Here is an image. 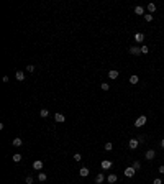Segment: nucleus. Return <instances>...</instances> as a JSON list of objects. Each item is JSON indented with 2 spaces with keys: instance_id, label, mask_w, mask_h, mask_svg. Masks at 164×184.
Instances as JSON below:
<instances>
[{
  "instance_id": "obj_1",
  "label": "nucleus",
  "mask_w": 164,
  "mask_h": 184,
  "mask_svg": "<svg viewBox=\"0 0 164 184\" xmlns=\"http://www.w3.org/2000/svg\"><path fill=\"white\" fill-rule=\"evenodd\" d=\"M146 120H148V118L145 117V115H141V117H138L136 120H135V127H136V128H140V127H143L146 123Z\"/></svg>"
},
{
  "instance_id": "obj_2",
  "label": "nucleus",
  "mask_w": 164,
  "mask_h": 184,
  "mask_svg": "<svg viewBox=\"0 0 164 184\" xmlns=\"http://www.w3.org/2000/svg\"><path fill=\"white\" fill-rule=\"evenodd\" d=\"M128 53H130V54H133V56H140V54H141V48H138V46H130V48H128Z\"/></svg>"
},
{
  "instance_id": "obj_3",
  "label": "nucleus",
  "mask_w": 164,
  "mask_h": 184,
  "mask_svg": "<svg viewBox=\"0 0 164 184\" xmlns=\"http://www.w3.org/2000/svg\"><path fill=\"white\" fill-rule=\"evenodd\" d=\"M138 145H140V141H138L136 138H131V140L128 141V146H130V150H136V148H138Z\"/></svg>"
},
{
  "instance_id": "obj_4",
  "label": "nucleus",
  "mask_w": 164,
  "mask_h": 184,
  "mask_svg": "<svg viewBox=\"0 0 164 184\" xmlns=\"http://www.w3.org/2000/svg\"><path fill=\"white\" fill-rule=\"evenodd\" d=\"M135 171H136V169L133 168V166H128V168L125 169V176L126 178H133V176H135Z\"/></svg>"
},
{
  "instance_id": "obj_5",
  "label": "nucleus",
  "mask_w": 164,
  "mask_h": 184,
  "mask_svg": "<svg viewBox=\"0 0 164 184\" xmlns=\"http://www.w3.org/2000/svg\"><path fill=\"white\" fill-rule=\"evenodd\" d=\"M145 158L146 160H154V158H156V151H154V150H148V151H146V155H145Z\"/></svg>"
},
{
  "instance_id": "obj_6",
  "label": "nucleus",
  "mask_w": 164,
  "mask_h": 184,
  "mask_svg": "<svg viewBox=\"0 0 164 184\" xmlns=\"http://www.w3.org/2000/svg\"><path fill=\"white\" fill-rule=\"evenodd\" d=\"M33 169H35V171H39V169H43V161L36 160L35 163H33Z\"/></svg>"
},
{
  "instance_id": "obj_7",
  "label": "nucleus",
  "mask_w": 164,
  "mask_h": 184,
  "mask_svg": "<svg viewBox=\"0 0 164 184\" xmlns=\"http://www.w3.org/2000/svg\"><path fill=\"white\" fill-rule=\"evenodd\" d=\"M112 168V161L110 160H103L102 161V169H110Z\"/></svg>"
},
{
  "instance_id": "obj_8",
  "label": "nucleus",
  "mask_w": 164,
  "mask_h": 184,
  "mask_svg": "<svg viewBox=\"0 0 164 184\" xmlns=\"http://www.w3.org/2000/svg\"><path fill=\"white\" fill-rule=\"evenodd\" d=\"M103 181H105V176H103V173H98L97 176H95V183H97V184H102Z\"/></svg>"
},
{
  "instance_id": "obj_9",
  "label": "nucleus",
  "mask_w": 164,
  "mask_h": 184,
  "mask_svg": "<svg viewBox=\"0 0 164 184\" xmlns=\"http://www.w3.org/2000/svg\"><path fill=\"white\" fill-rule=\"evenodd\" d=\"M15 77H16V81H20V82H23V81H25V74H23V71H16Z\"/></svg>"
},
{
  "instance_id": "obj_10",
  "label": "nucleus",
  "mask_w": 164,
  "mask_h": 184,
  "mask_svg": "<svg viewBox=\"0 0 164 184\" xmlns=\"http://www.w3.org/2000/svg\"><path fill=\"white\" fill-rule=\"evenodd\" d=\"M54 120L58 122V123H63V122L66 120V117H64L63 114H56V115H54Z\"/></svg>"
},
{
  "instance_id": "obj_11",
  "label": "nucleus",
  "mask_w": 164,
  "mask_h": 184,
  "mask_svg": "<svg viewBox=\"0 0 164 184\" xmlns=\"http://www.w3.org/2000/svg\"><path fill=\"white\" fill-rule=\"evenodd\" d=\"M117 179H118V176L117 174H113V173H112V174H110L108 178H107V181H108L110 184H113V183H117Z\"/></svg>"
},
{
  "instance_id": "obj_12",
  "label": "nucleus",
  "mask_w": 164,
  "mask_h": 184,
  "mask_svg": "<svg viewBox=\"0 0 164 184\" xmlns=\"http://www.w3.org/2000/svg\"><path fill=\"white\" fill-rule=\"evenodd\" d=\"M135 13H136V15H143V16H145V8L138 5V7H135Z\"/></svg>"
},
{
  "instance_id": "obj_13",
  "label": "nucleus",
  "mask_w": 164,
  "mask_h": 184,
  "mask_svg": "<svg viewBox=\"0 0 164 184\" xmlns=\"http://www.w3.org/2000/svg\"><path fill=\"white\" fill-rule=\"evenodd\" d=\"M79 174H81L82 178L89 176V168H81V169H79Z\"/></svg>"
},
{
  "instance_id": "obj_14",
  "label": "nucleus",
  "mask_w": 164,
  "mask_h": 184,
  "mask_svg": "<svg viewBox=\"0 0 164 184\" xmlns=\"http://www.w3.org/2000/svg\"><path fill=\"white\" fill-rule=\"evenodd\" d=\"M118 74H120V72H118L117 69H113V71H110V72H108V77H110V79H117Z\"/></svg>"
},
{
  "instance_id": "obj_15",
  "label": "nucleus",
  "mask_w": 164,
  "mask_h": 184,
  "mask_svg": "<svg viewBox=\"0 0 164 184\" xmlns=\"http://www.w3.org/2000/svg\"><path fill=\"white\" fill-rule=\"evenodd\" d=\"M143 39H145V35H143V33H136V35H135V41H138V43H141Z\"/></svg>"
},
{
  "instance_id": "obj_16",
  "label": "nucleus",
  "mask_w": 164,
  "mask_h": 184,
  "mask_svg": "<svg viewBox=\"0 0 164 184\" xmlns=\"http://www.w3.org/2000/svg\"><path fill=\"white\" fill-rule=\"evenodd\" d=\"M46 174H44V173H39V174H38V181H39V183H44V181H46Z\"/></svg>"
},
{
  "instance_id": "obj_17",
  "label": "nucleus",
  "mask_w": 164,
  "mask_h": 184,
  "mask_svg": "<svg viewBox=\"0 0 164 184\" xmlns=\"http://www.w3.org/2000/svg\"><path fill=\"white\" fill-rule=\"evenodd\" d=\"M21 143H23V141H21V138H15V140H13V146H16V148H18V146H21Z\"/></svg>"
},
{
  "instance_id": "obj_18",
  "label": "nucleus",
  "mask_w": 164,
  "mask_h": 184,
  "mask_svg": "<svg viewBox=\"0 0 164 184\" xmlns=\"http://www.w3.org/2000/svg\"><path fill=\"white\" fill-rule=\"evenodd\" d=\"M13 161H15V163H20V161H21V155H20V153H15V155H13Z\"/></svg>"
},
{
  "instance_id": "obj_19",
  "label": "nucleus",
  "mask_w": 164,
  "mask_h": 184,
  "mask_svg": "<svg viewBox=\"0 0 164 184\" xmlns=\"http://www.w3.org/2000/svg\"><path fill=\"white\" fill-rule=\"evenodd\" d=\"M138 81H140L138 76H131V77H130V82H131V84H138Z\"/></svg>"
},
{
  "instance_id": "obj_20",
  "label": "nucleus",
  "mask_w": 164,
  "mask_h": 184,
  "mask_svg": "<svg viewBox=\"0 0 164 184\" xmlns=\"http://www.w3.org/2000/svg\"><path fill=\"white\" fill-rule=\"evenodd\" d=\"M148 10L151 13H154V12H156V5H154V3H148Z\"/></svg>"
},
{
  "instance_id": "obj_21",
  "label": "nucleus",
  "mask_w": 164,
  "mask_h": 184,
  "mask_svg": "<svg viewBox=\"0 0 164 184\" xmlns=\"http://www.w3.org/2000/svg\"><path fill=\"white\" fill-rule=\"evenodd\" d=\"M39 115H41V117L44 118V117H48V115H49V112H48L46 109H43V110H41V112H39Z\"/></svg>"
},
{
  "instance_id": "obj_22",
  "label": "nucleus",
  "mask_w": 164,
  "mask_h": 184,
  "mask_svg": "<svg viewBox=\"0 0 164 184\" xmlns=\"http://www.w3.org/2000/svg\"><path fill=\"white\" fill-rule=\"evenodd\" d=\"M145 20L146 21H153V15L151 13H145Z\"/></svg>"
},
{
  "instance_id": "obj_23",
  "label": "nucleus",
  "mask_w": 164,
  "mask_h": 184,
  "mask_svg": "<svg viewBox=\"0 0 164 184\" xmlns=\"http://www.w3.org/2000/svg\"><path fill=\"white\" fill-rule=\"evenodd\" d=\"M148 51H149L148 46H141V54H148Z\"/></svg>"
},
{
  "instance_id": "obj_24",
  "label": "nucleus",
  "mask_w": 164,
  "mask_h": 184,
  "mask_svg": "<svg viewBox=\"0 0 164 184\" xmlns=\"http://www.w3.org/2000/svg\"><path fill=\"white\" fill-rule=\"evenodd\" d=\"M33 181H35V179H33V176H26L25 183H26V184H33Z\"/></svg>"
},
{
  "instance_id": "obj_25",
  "label": "nucleus",
  "mask_w": 164,
  "mask_h": 184,
  "mask_svg": "<svg viewBox=\"0 0 164 184\" xmlns=\"http://www.w3.org/2000/svg\"><path fill=\"white\" fill-rule=\"evenodd\" d=\"M133 168H135V169L138 171V169L141 168V163H140V161H135V163H133Z\"/></svg>"
},
{
  "instance_id": "obj_26",
  "label": "nucleus",
  "mask_w": 164,
  "mask_h": 184,
  "mask_svg": "<svg viewBox=\"0 0 164 184\" xmlns=\"http://www.w3.org/2000/svg\"><path fill=\"white\" fill-rule=\"evenodd\" d=\"M26 71H28V72H33V71H35V66H33V64H28V66H26Z\"/></svg>"
},
{
  "instance_id": "obj_27",
  "label": "nucleus",
  "mask_w": 164,
  "mask_h": 184,
  "mask_svg": "<svg viewBox=\"0 0 164 184\" xmlns=\"http://www.w3.org/2000/svg\"><path fill=\"white\" fill-rule=\"evenodd\" d=\"M110 89V86L107 82H102V90H108Z\"/></svg>"
},
{
  "instance_id": "obj_28",
  "label": "nucleus",
  "mask_w": 164,
  "mask_h": 184,
  "mask_svg": "<svg viewBox=\"0 0 164 184\" xmlns=\"http://www.w3.org/2000/svg\"><path fill=\"white\" fill-rule=\"evenodd\" d=\"M112 148H113V145H112V143H105V150H107V151H110Z\"/></svg>"
},
{
  "instance_id": "obj_29",
  "label": "nucleus",
  "mask_w": 164,
  "mask_h": 184,
  "mask_svg": "<svg viewBox=\"0 0 164 184\" xmlns=\"http://www.w3.org/2000/svg\"><path fill=\"white\" fill-rule=\"evenodd\" d=\"M74 160H76V161H81V160H82V156L79 155V153H76V155H74Z\"/></svg>"
},
{
  "instance_id": "obj_30",
  "label": "nucleus",
  "mask_w": 164,
  "mask_h": 184,
  "mask_svg": "<svg viewBox=\"0 0 164 184\" xmlns=\"http://www.w3.org/2000/svg\"><path fill=\"white\" fill-rule=\"evenodd\" d=\"M153 184H163V181H161V179H159V178H156V179L153 181Z\"/></svg>"
},
{
  "instance_id": "obj_31",
  "label": "nucleus",
  "mask_w": 164,
  "mask_h": 184,
  "mask_svg": "<svg viewBox=\"0 0 164 184\" xmlns=\"http://www.w3.org/2000/svg\"><path fill=\"white\" fill-rule=\"evenodd\" d=\"M136 140H138V141H140V143H143V141H145V140H146V138H145V137H143V135H141V137H138V138H136Z\"/></svg>"
},
{
  "instance_id": "obj_32",
  "label": "nucleus",
  "mask_w": 164,
  "mask_h": 184,
  "mask_svg": "<svg viewBox=\"0 0 164 184\" xmlns=\"http://www.w3.org/2000/svg\"><path fill=\"white\" fill-rule=\"evenodd\" d=\"M159 173H161V174H164V165L159 166Z\"/></svg>"
},
{
  "instance_id": "obj_33",
  "label": "nucleus",
  "mask_w": 164,
  "mask_h": 184,
  "mask_svg": "<svg viewBox=\"0 0 164 184\" xmlns=\"http://www.w3.org/2000/svg\"><path fill=\"white\" fill-rule=\"evenodd\" d=\"M161 146H163V148H164V140H161Z\"/></svg>"
}]
</instances>
